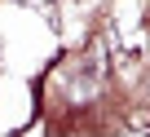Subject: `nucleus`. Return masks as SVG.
<instances>
[{"label": "nucleus", "mask_w": 150, "mask_h": 137, "mask_svg": "<svg viewBox=\"0 0 150 137\" xmlns=\"http://www.w3.org/2000/svg\"><path fill=\"white\" fill-rule=\"evenodd\" d=\"M128 133H150V111H132V119L124 124Z\"/></svg>", "instance_id": "nucleus-1"}]
</instances>
